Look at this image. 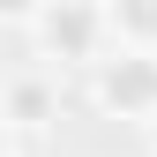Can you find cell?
<instances>
[{
  "label": "cell",
  "instance_id": "cell-1",
  "mask_svg": "<svg viewBox=\"0 0 157 157\" xmlns=\"http://www.w3.org/2000/svg\"><path fill=\"white\" fill-rule=\"evenodd\" d=\"M15 23L30 30L37 60H60V67H105V52H112V15H105V8H90V0L23 8Z\"/></svg>",
  "mask_w": 157,
  "mask_h": 157
},
{
  "label": "cell",
  "instance_id": "cell-2",
  "mask_svg": "<svg viewBox=\"0 0 157 157\" xmlns=\"http://www.w3.org/2000/svg\"><path fill=\"white\" fill-rule=\"evenodd\" d=\"M90 97H97V112H112V120L150 127V120H157V52L112 45L105 67H90Z\"/></svg>",
  "mask_w": 157,
  "mask_h": 157
},
{
  "label": "cell",
  "instance_id": "cell-3",
  "mask_svg": "<svg viewBox=\"0 0 157 157\" xmlns=\"http://www.w3.org/2000/svg\"><path fill=\"white\" fill-rule=\"evenodd\" d=\"M52 120H60V97H52V82H45L37 67H23V75L0 82V135L30 142V135H45Z\"/></svg>",
  "mask_w": 157,
  "mask_h": 157
},
{
  "label": "cell",
  "instance_id": "cell-4",
  "mask_svg": "<svg viewBox=\"0 0 157 157\" xmlns=\"http://www.w3.org/2000/svg\"><path fill=\"white\" fill-rule=\"evenodd\" d=\"M112 45L127 52H157V0H112Z\"/></svg>",
  "mask_w": 157,
  "mask_h": 157
},
{
  "label": "cell",
  "instance_id": "cell-5",
  "mask_svg": "<svg viewBox=\"0 0 157 157\" xmlns=\"http://www.w3.org/2000/svg\"><path fill=\"white\" fill-rule=\"evenodd\" d=\"M142 142H150V150H157V120H150V127H142Z\"/></svg>",
  "mask_w": 157,
  "mask_h": 157
}]
</instances>
